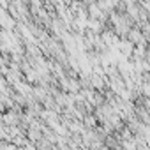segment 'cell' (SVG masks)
<instances>
[]
</instances>
